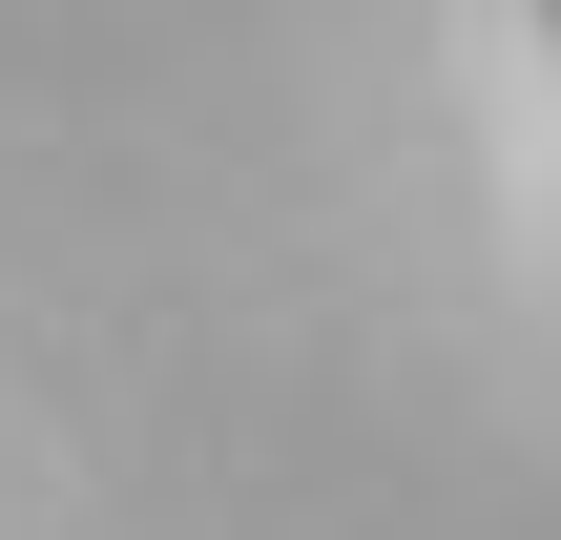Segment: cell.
<instances>
[{"instance_id": "1", "label": "cell", "mask_w": 561, "mask_h": 540, "mask_svg": "<svg viewBox=\"0 0 561 540\" xmlns=\"http://www.w3.org/2000/svg\"><path fill=\"white\" fill-rule=\"evenodd\" d=\"M541 21H561V0H541Z\"/></svg>"}]
</instances>
